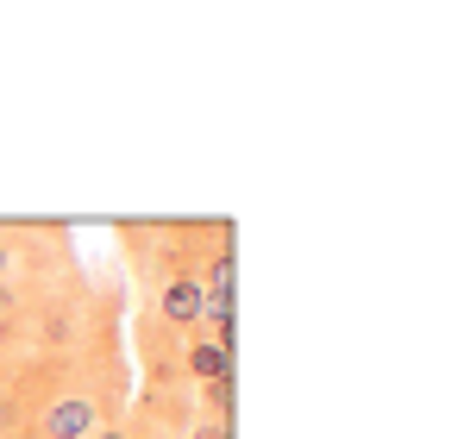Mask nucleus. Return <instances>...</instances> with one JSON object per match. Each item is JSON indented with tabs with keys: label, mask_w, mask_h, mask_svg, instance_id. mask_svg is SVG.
I'll return each mask as SVG.
<instances>
[{
	"label": "nucleus",
	"mask_w": 464,
	"mask_h": 439,
	"mask_svg": "<svg viewBox=\"0 0 464 439\" xmlns=\"http://www.w3.org/2000/svg\"><path fill=\"white\" fill-rule=\"evenodd\" d=\"M0 258H6V251H0Z\"/></svg>",
	"instance_id": "5"
},
{
	"label": "nucleus",
	"mask_w": 464,
	"mask_h": 439,
	"mask_svg": "<svg viewBox=\"0 0 464 439\" xmlns=\"http://www.w3.org/2000/svg\"><path fill=\"white\" fill-rule=\"evenodd\" d=\"M0 307H6V289H0Z\"/></svg>",
	"instance_id": "4"
},
{
	"label": "nucleus",
	"mask_w": 464,
	"mask_h": 439,
	"mask_svg": "<svg viewBox=\"0 0 464 439\" xmlns=\"http://www.w3.org/2000/svg\"><path fill=\"white\" fill-rule=\"evenodd\" d=\"M163 314H169V320H182V327H195V320L208 314V301H201V283H195V277H176V283L163 289Z\"/></svg>",
	"instance_id": "2"
},
{
	"label": "nucleus",
	"mask_w": 464,
	"mask_h": 439,
	"mask_svg": "<svg viewBox=\"0 0 464 439\" xmlns=\"http://www.w3.org/2000/svg\"><path fill=\"white\" fill-rule=\"evenodd\" d=\"M201 301H208V320H214V327L227 333V320H232V258H227V251L214 258V277H208Z\"/></svg>",
	"instance_id": "1"
},
{
	"label": "nucleus",
	"mask_w": 464,
	"mask_h": 439,
	"mask_svg": "<svg viewBox=\"0 0 464 439\" xmlns=\"http://www.w3.org/2000/svg\"><path fill=\"white\" fill-rule=\"evenodd\" d=\"M220 346H227V339H214V346L195 352V370H201V376H227V352H220Z\"/></svg>",
	"instance_id": "3"
}]
</instances>
